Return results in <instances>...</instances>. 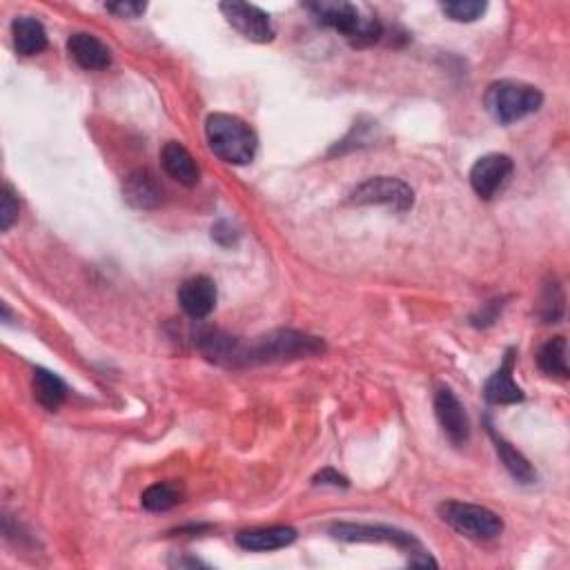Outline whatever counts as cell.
Segmentation results:
<instances>
[{"mask_svg":"<svg viewBox=\"0 0 570 570\" xmlns=\"http://www.w3.org/2000/svg\"><path fill=\"white\" fill-rule=\"evenodd\" d=\"M32 388H34V399L47 410H58L63 406V401L67 397V386L65 381L54 375V372H49L45 368H36L34 370V381H32Z\"/></svg>","mask_w":570,"mask_h":570,"instance_id":"d6986e66","label":"cell"},{"mask_svg":"<svg viewBox=\"0 0 570 570\" xmlns=\"http://www.w3.org/2000/svg\"><path fill=\"white\" fill-rule=\"evenodd\" d=\"M221 12L225 18H228V23L237 29L239 34L248 38V41H254V43L274 41V27H272L270 16L257 5L223 3Z\"/></svg>","mask_w":570,"mask_h":570,"instance_id":"9c48e42d","label":"cell"},{"mask_svg":"<svg viewBox=\"0 0 570 570\" xmlns=\"http://www.w3.org/2000/svg\"><path fill=\"white\" fill-rule=\"evenodd\" d=\"M326 350L319 337L294 332V330H277L257 339L252 346L239 348L237 363H272V361H290L303 357H317Z\"/></svg>","mask_w":570,"mask_h":570,"instance_id":"7a4b0ae2","label":"cell"},{"mask_svg":"<svg viewBox=\"0 0 570 570\" xmlns=\"http://www.w3.org/2000/svg\"><path fill=\"white\" fill-rule=\"evenodd\" d=\"M161 163L163 170L172 176L174 181H179L185 188H194L201 181V170L196 165L194 156L185 150L181 143L170 141L165 143L161 152Z\"/></svg>","mask_w":570,"mask_h":570,"instance_id":"2e32d148","label":"cell"},{"mask_svg":"<svg viewBox=\"0 0 570 570\" xmlns=\"http://www.w3.org/2000/svg\"><path fill=\"white\" fill-rule=\"evenodd\" d=\"M67 52H70V56L83 67V70L90 72L105 70V67H110L112 63V52L107 49V45L98 41L96 36L85 32L70 36V41H67Z\"/></svg>","mask_w":570,"mask_h":570,"instance_id":"5bb4252c","label":"cell"},{"mask_svg":"<svg viewBox=\"0 0 570 570\" xmlns=\"http://www.w3.org/2000/svg\"><path fill=\"white\" fill-rule=\"evenodd\" d=\"M439 515L444 522L457 530L459 535L488 542L504 533V522L493 510L477 504H464V501H444L439 506Z\"/></svg>","mask_w":570,"mask_h":570,"instance_id":"5b68a950","label":"cell"},{"mask_svg":"<svg viewBox=\"0 0 570 570\" xmlns=\"http://www.w3.org/2000/svg\"><path fill=\"white\" fill-rule=\"evenodd\" d=\"M12 36L14 47L18 54L23 56H36L47 47V32L45 27L36 21V18L21 16L12 23Z\"/></svg>","mask_w":570,"mask_h":570,"instance_id":"ac0fdd59","label":"cell"},{"mask_svg":"<svg viewBox=\"0 0 570 570\" xmlns=\"http://www.w3.org/2000/svg\"><path fill=\"white\" fill-rule=\"evenodd\" d=\"M544 103V94L533 85L519 81H499L488 87L486 107L501 125H510L535 114Z\"/></svg>","mask_w":570,"mask_h":570,"instance_id":"277c9868","label":"cell"},{"mask_svg":"<svg viewBox=\"0 0 570 570\" xmlns=\"http://www.w3.org/2000/svg\"><path fill=\"white\" fill-rule=\"evenodd\" d=\"M486 3H479V0H455V3H444L441 9L450 18V21L457 23H473L481 14L486 12Z\"/></svg>","mask_w":570,"mask_h":570,"instance_id":"7402d4cb","label":"cell"},{"mask_svg":"<svg viewBox=\"0 0 570 570\" xmlns=\"http://www.w3.org/2000/svg\"><path fill=\"white\" fill-rule=\"evenodd\" d=\"M18 219V199L14 190L5 185L3 196H0V230L7 232Z\"/></svg>","mask_w":570,"mask_h":570,"instance_id":"603a6c76","label":"cell"},{"mask_svg":"<svg viewBox=\"0 0 570 570\" xmlns=\"http://www.w3.org/2000/svg\"><path fill=\"white\" fill-rule=\"evenodd\" d=\"M205 136L214 156L230 165H248L257 156V134L239 116L210 114L205 121Z\"/></svg>","mask_w":570,"mask_h":570,"instance_id":"6da1fadb","label":"cell"},{"mask_svg":"<svg viewBox=\"0 0 570 570\" xmlns=\"http://www.w3.org/2000/svg\"><path fill=\"white\" fill-rule=\"evenodd\" d=\"M537 363L542 372L548 377H568V361H566V339L555 337L548 343H544L542 350L537 355Z\"/></svg>","mask_w":570,"mask_h":570,"instance_id":"ffe728a7","label":"cell"},{"mask_svg":"<svg viewBox=\"0 0 570 570\" xmlns=\"http://www.w3.org/2000/svg\"><path fill=\"white\" fill-rule=\"evenodd\" d=\"M314 484L317 486H334V488H348V479L339 475L337 470H332V468H326V470H321V473L314 477Z\"/></svg>","mask_w":570,"mask_h":570,"instance_id":"d4e9b609","label":"cell"},{"mask_svg":"<svg viewBox=\"0 0 570 570\" xmlns=\"http://www.w3.org/2000/svg\"><path fill=\"white\" fill-rule=\"evenodd\" d=\"M350 201L357 205H386V208H392L395 212H408L412 203H415V194L404 181L392 179V176H377V179L361 183L350 194Z\"/></svg>","mask_w":570,"mask_h":570,"instance_id":"8992f818","label":"cell"},{"mask_svg":"<svg viewBox=\"0 0 570 570\" xmlns=\"http://www.w3.org/2000/svg\"><path fill=\"white\" fill-rule=\"evenodd\" d=\"M123 196L136 210H154L163 203L165 192L152 170L139 167V170L127 174L123 183Z\"/></svg>","mask_w":570,"mask_h":570,"instance_id":"8fae6325","label":"cell"},{"mask_svg":"<svg viewBox=\"0 0 570 570\" xmlns=\"http://www.w3.org/2000/svg\"><path fill=\"white\" fill-rule=\"evenodd\" d=\"M212 239L221 245H232L234 241H237V230H234L230 223L221 221L212 228Z\"/></svg>","mask_w":570,"mask_h":570,"instance_id":"484cf974","label":"cell"},{"mask_svg":"<svg viewBox=\"0 0 570 570\" xmlns=\"http://www.w3.org/2000/svg\"><path fill=\"white\" fill-rule=\"evenodd\" d=\"M515 350L506 352V359L501 363L499 370L493 372V377L486 381L484 397L488 404L495 406H506V404H517V401H524V390L517 386L513 379V366H515Z\"/></svg>","mask_w":570,"mask_h":570,"instance_id":"4fadbf2b","label":"cell"},{"mask_svg":"<svg viewBox=\"0 0 570 570\" xmlns=\"http://www.w3.org/2000/svg\"><path fill=\"white\" fill-rule=\"evenodd\" d=\"M435 415L439 426L444 428L446 437L452 441V444L464 446L470 439V421L464 404H461L455 392L446 386L437 388L435 392Z\"/></svg>","mask_w":570,"mask_h":570,"instance_id":"30bf717a","label":"cell"},{"mask_svg":"<svg viewBox=\"0 0 570 570\" xmlns=\"http://www.w3.org/2000/svg\"><path fill=\"white\" fill-rule=\"evenodd\" d=\"M488 435H490V439H493L501 464L506 466V470L510 475H513V479H517L519 484H535L537 470L530 466V461L522 455V452L513 448V444H508V441L501 437L493 426H488Z\"/></svg>","mask_w":570,"mask_h":570,"instance_id":"e0dca14e","label":"cell"},{"mask_svg":"<svg viewBox=\"0 0 570 570\" xmlns=\"http://www.w3.org/2000/svg\"><path fill=\"white\" fill-rule=\"evenodd\" d=\"M332 537L341 539V542H377V544H392L408 555H428L424 546H421L415 537L404 530L390 528V526H368V524H334L330 528Z\"/></svg>","mask_w":570,"mask_h":570,"instance_id":"52a82bcc","label":"cell"},{"mask_svg":"<svg viewBox=\"0 0 570 570\" xmlns=\"http://www.w3.org/2000/svg\"><path fill=\"white\" fill-rule=\"evenodd\" d=\"M308 9L321 25L343 34L355 47H366L377 43L383 34V27L377 18L375 16L363 18L357 5L321 0V3L308 5Z\"/></svg>","mask_w":570,"mask_h":570,"instance_id":"3957f363","label":"cell"},{"mask_svg":"<svg viewBox=\"0 0 570 570\" xmlns=\"http://www.w3.org/2000/svg\"><path fill=\"white\" fill-rule=\"evenodd\" d=\"M179 303L183 312L192 319H205L210 317L216 308V285L210 277H192L181 285L179 290Z\"/></svg>","mask_w":570,"mask_h":570,"instance_id":"7c38bea8","label":"cell"},{"mask_svg":"<svg viewBox=\"0 0 570 570\" xmlns=\"http://www.w3.org/2000/svg\"><path fill=\"white\" fill-rule=\"evenodd\" d=\"M297 539V530L290 526H270V528H254L243 530L237 535V544L250 553H270V550H279L294 544Z\"/></svg>","mask_w":570,"mask_h":570,"instance_id":"9a60e30c","label":"cell"},{"mask_svg":"<svg viewBox=\"0 0 570 570\" xmlns=\"http://www.w3.org/2000/svg\"><path fill=\"white\" fill-rule=\"evenodd\" d=\"M145 9H147L145 3H125V0L107 5V12H112L121 18H139L141 14H145Z\"/></svg>","mask_w":570,"mask_h":570,"instance_id":"cb8c5ba5","label":"cell"},{"mask_svg":"<svg viewBox=\"0 0 570 570\" xmlns=\"http://www.w3.org/2000/svg\"><path fill=\"white\" fill-rule=\"evenodd\" d=\"M181 488L176 484H154L143 493L141 504L143 508L152 510V513H165V510L181 504Z\"/></svg>","mask_w":570,"mask_h":570,"instance_id":"44dd1931","label":"cell"},{"mask_svg":"<svg viewBox=\"0 0 570 570\" xmlns=\"http://www.w3.org/2000/svg\"><path fill=\"white\" fill-rule=\"evenodd\" d=\"M513 176V159L506 154H486L470 170V185L481 199H495Z\"/></svg>","mask_w":570,"mask_h":570,"instance_id":"ba28073f","label":"cell"}]
</instances>
